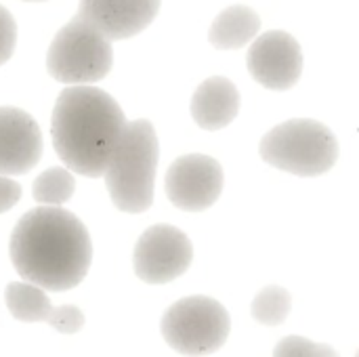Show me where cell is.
<instances>
[{"mask_svg":"<svg viewBox=\"0 0 359 357\" xmlns=\"http://www.w3.org/2000/svg\"><path fill=\"white\" fill-rule=\"evenodd\" d=\"M164 185L168 200L177 208L200 213L219 200L223 191V168L210 156H181L170 164Z\"/></svg>","mask_w":359,"mask_h":357,"instance_id":"obj_8","label":"cell"},{"mask_svg":"<svg viewBox=\"0 0 359 357\" xmlns=\"http://www.w3.org/2000/svg\"><path fill=\"white\" fill-rule=\"evenodd\" d=\"M4 301L11 316L25 324L46 322L50 326L57 314V307L50 305L46 290L29 282H11L4 290Z\"/></svg>","mask_w":359,"mask_h":357,"instance_id":"obj_14","label":"cell"},{"mask_svg":"<svg viewBox=\"0 0 359 357\" xmlns=\"http://www.w3.org/2000/svg\"><path fill=\"white\" fill-rule=\"evenodd\" d=\"M290 305H292V299L286 288L267 286L255 297L250 314L263 326H280L286 322L290 314Z\"/></svg>","mask_w":359,"mask_h":357,"instance_id":"obj_16","label":"cell"},{"mask_svg":"<svg viewBox=\"0 0 359 357\" xmlns=\"http://www.w3.org/2000/svg\"><path fill=\"white\" fill-rule=\"evenodd\" d=\"M21 198V187L17 181L8 179L6 175H0V215L11 210Z\"/></svg>","mask_w":359,"mask_h":357,"instance_id":"obj_20","label":"cell"},{"mask_svg":"<svg viewBox=\"0 0 359 357\" xmlns=\"http://www.w3.org/2000/svg\"><path fill=\"white\" fill-rule=\"evenodd\" d=\"M273 357H339V353L328 345H320L303 337H286L276 345Z\"/></svg>","mask_w":359,"mask_h":357,"instance_id":"obj_17","label":"cell"},{"mask_svg":"<svg viewBox=\"0 0 359 357\" xmlns=\"http://www.w3.org/2000/svg\"><path fill=\"white\" fill-rule=\"evenodd\" d=\"M74 175L67 168L53 166L34 181L32 196L42 206H61L74 196Z\"/></svg>","mask_w":359,"mask_h":357,"instance_id":"obj_15","label":"cell"},{"mask_svg":"<svg viewBox=\"0 0 359 357\" xmlns=\"http://www.w3.org/2000/svg\"><path fill=\"white\" fill-rule=\"evenodd\" d=\"M162 0H80L78 17L107 40H124L143 32L158 15Z\"/></svg>","mask_w":359,"mask_h":357,"instance_id":"obj_10","label":"cell"},{"mask_svg":"<svg viewBox=\"0 0 359 357\" xmlns=\"http://www.w3.org/2000/svg\"><path fill=\"white\" fill-rule=\"evenodd\" d=\"M164 341L183 356L219 351L231 330L227 309L210 297H187L168 307L160 324Z\"/></svg>","mask_w":359,"mask_h":357,"instance_id":"obj_6","label":"cell"},{"mask_svg":"<svg viewBox=\"0 0 359 357\" xmlns=\"http://www.w3.org/2000/svg\"><path fill=\"white\" fill-rule=\"evenodd\" d=\"M27 2H42V0H27Z\"/></svg>","mask_w":359,"mask_h":357,"instance_id":"obj_21","label":"cell"},{"mask_svg":"<svg viewBox=\"0 0 359 357\" xmlns=\"http://www.w3.org/2000/svg\"><path fill=\"white\" fill-rule=\"evenodd\" d=\"M124 124V114L114 97L95 86L74 84L57 97L53 143L69 170L99 179Z\"/></svg>","mask_w":359,"mask_h":357,"instance_id":"obj_2","label":"cell"},{"mask_svg":"<svg viewBox=\"0 0 359 357\" xmlns=\"http://www.w3.org/2000/svg\"><path fill=\"white\" fill-rule=\"evenodd\" d=\"M17 42V25L13 15L0 4V65L6 63L15 50Z\"/></svg>","mask_w":359,"mask_h":357,"instance_id":"obj_19","label":"cell"},{"mask_svg":"<svg viewBox=\"0 0 359 357\" xmlns=\"http://www.w3.org/2000/svg\"><path fill=\"white\" fill-rule=\"evenodd\" d=\"M158 137L149 120L126 122L103 168V179L118 210L139 215L154 202Z\"/></svg>","mask_w":359,"mask_h":357,"instance_id":"obj_3","label":"cell"},{"mask_svg":"<svg viewBox=\"0 0 359 357\" xmlns=\"http://www.w3.org/2000/svg\"><path fill=\"white\" fill-rule=\"evenodd\" d=\"M259 27H261L259 15L248 6L236 4V6L225 8L215 19L208 32V42L219 50L240 48L257 38Z\"/></svg>","mask_w":359,"mask_h":357,"instance_id":"obj_13","label":"cell"},{"mask_svg":"<svg viewBox=\"0 0 359 357\" xmlns=\"http://www.w3.org/2000/svg\"><path fill=\"white\" fill-rule=\"evenodd\" d=\"M84 326V314L76 305H61L57 307L55 320L50 328L59 335H76Z\"/></svg>","mask_w":359,"mask_h":357,"instance_id":"obj_18","label":"cell"},{"mask_svg":"<svg viewBox=\"0 0 359 357\" xmlns=\"http://www.w3.org/2000/svg\"><path fill=\"white\" fill-rule=\"evenodd\" d=\"M240 95L231 80L215 76L204 80L191 97V116L204 130H221L236 120Z\"/></svg>","mask_w":359,"mask_h":357,"instance_id":"obj_12","label":"cell"},{"mask_svg":"<svg viewBox=\"0 0 359 357\" xmlns=\"http://www.w3.org/2000/svg\"><path fill=\"white\" fill-rule=\"evenodd\" d=\"M114 63L111 40L82 17H74L53 38L46 55L48 74L63 84H93L103 80Z\"/></svg>","mask_w":359,"mask_h":357,"instance_id":"obj_5","label":"cell"},{"mask_svg":"<svg viewBox=\"0 0 359 357\" xmlns=\"http://www.w3.org/2000/svg\"><path fill=\"white\" fill-rule=\"evenodd\" d=\"M248 69L265 88L288 90L299 82L303 72L301 46L288 32H265L248 50Z\"/></svg>","mask_w":359,"mask_h":357,"instance_id":"obj_9","label":"cell"},{"mask_svg":"<svg viewBox=\"0 0 359 357\" xmlns=\"http://www.w3.org/2000/svg\"><path fill=\"white\" fill-rule=\"evenodd\" d=\"M194 259L189 238L172 225L149 227L135 246L133 265L145 284H166L183 276Z\"/></svg>","mask_w":359,"mask_h":357,"instance_id":"obj_7","label":"cell"},{"mask_svg":"<svg viewBox=\"0 0 359 357\" xmlns=\"http://www.w3.org/2000/svg\"><path fill=\"white\" fill-rule=\"evenodd\" d=\"M8 250L15 271L50 292L78 286L93 259L84 223L61 206H38L25 213L13 229Z\"/></svg>","mask_w":359,"mask_h":357,"instance_id":"obj_1","label":"cell"},{"mask_svg":"<svg viewBox=\"0 0 359 357\" xmlns=\"http://www.w3.org/2000/svg\"><path fill=\"white\" fill-rule=\"evenodd\" d=\"M261 158L299 177L328 173L339 160V141L316 120H288L271 128L261 141Z\"/></svg>","mask_w":359,"mask_h":357,"instance_id":"obj_4","label":"cell"},{"mask_svg":"<svg viewBox=\"0 0 359 357\" xmlns=\"http://www.w3.org/2000/svg\"><path fill=\"white\" fill-rule=\"evenodd\" d=\"M42 156V135L36 120L17 107H0V175H23Z\"/></svg>","mask_w":359,"mask_h":357,"instance_id":"obj_11","label":"cell"}]
</instances>
